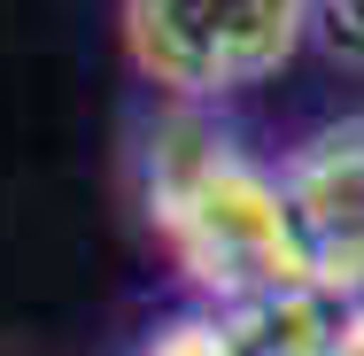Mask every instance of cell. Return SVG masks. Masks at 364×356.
Segmentation results:
<instances>
[{
    "label": "cell",
    "instance_id": "1",
    "mask_svg": "<svg viewBox=\"0 0 364 356\" xmlns=\"http://www.w3.org/2000/svg\"><path fill=\"white\" fill-rule=\"evenodd\" d=\"M140 202L163 256L186 271V286L210 310H248V302H279L310 286L279 171L202 117H171L147 132Z\"/></svg>",
    "mask_w": 364,
    "mask_h": 356
},
{
    "label": "cell",
    "instance_id": "2",
    "mask_svg": "<svg viewBox=\"0 0 364 356\" xmlns=\"http://www.w3.org/2000/svg\"><path fill=\"white\" fill-rule=\"evenodd\" d=\"M310 0H124V47L171 101H225L294 63Z\"/></svg>",
    "mask_w": 364,
    "mask_h": 356
},
{
    "label": "cell",
    "instance_id": "3",
    "mask_svg": "<svg viewBox=\"0 0 364 356\" xmlns=\"http://www.w3.org/2000/svg\"><path fill=\"white\" fill-rule=\"evenodd\" d=\"M310 286L326 302H364V117L318 124L279 171Z\"/></svg>",
    "mask_w": 364,
    "mask_h": 356
},
{
    "label": "cell",
    "instance_id": "4",
    "mask_svg": "<svg viewBox=\"0 0 364 356\" xmlns=\"http://www.w3.org/2000/svg\"><path fill=\"white\" fill-rule=\"evenodd\" d=\"M132 356H240V341L218 310H186V318H163Z\"/></svg>",
    "mask_w": 364,
    "mask_h": 356
},
{
    "label": "cell",
    "instance_id": "5",
    "mask_svg": "<svg viewBox=\"0 0 364 356\" xmlns=\"http://www.w3.org/2000/svg\"><path fill=\"white\" fill-rule=\"evenodd\" d=\"M310 31H318L341 63L364 70V0H310Z\"/></svg>",
    "mask_w": 364,
    "mask_h": 356
},
{
    "label": "cell",
    "instance_id": "6",
    "mask_svg": "<svg viewBox=\"0 0 364 356\" xmlns=\"http://www.w3.org/2000/svg\"><path fill=\"white\" fill-rule=\"evenodd\" d=\"M326 356H364V302H333V349Z\"/></svg>",
    "mask_w": 364,
    "mask_h": 356
}]
</instances>
